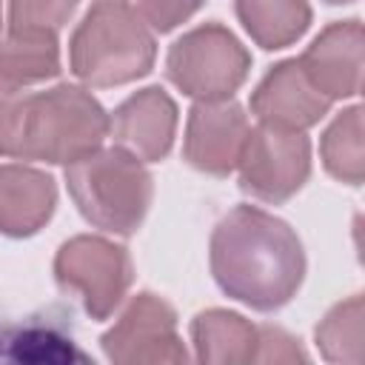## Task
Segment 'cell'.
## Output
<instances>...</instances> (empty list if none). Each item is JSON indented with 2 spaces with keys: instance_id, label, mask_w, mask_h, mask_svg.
Segmentation results:
<instances>
[{
  "instance_id": "cell-1",
  "label": "cell",
  "mask_w": 365,
  "mask_h": 365,
  "mask_svg": "<svg viewBox=\"0 0 365 365\" xmlns=\"http://www.w3.org/2000/svg\"><path fill=\"white\" fill-rule=\"evenodd\" d=\"M211 271L228 297L257 311H274L297 294L305 257L299 237L282 220L240 205L214 228Z\"/></svg>"
},
{
  "instance_id": "cell-2",
  "label": "cell",
  "mask_w": 365,
  "mask_h": 365,
  "mask_svg": "<svg viewBox=\"0 0 365 365\" xmlns=\"http://www.w3.org/2000/svg\"><path fill=\"white\" fill-rule=\"evenodd\" d=\"M108 134L100 103L74 86L0 100V154L48 163H77Z\"/></svg>"
},
{
  "instance_id": "cell-3",
  "label": "cell",
  "mask_w": 365,
  "mask_h": 365,
  "mask_svg": "<svg viewBox=\"0 0 365 365\" xmlns=\"http://www.w3.org/2000/svg\"><path fill=\"white\" fill-rule=\"evenodd\" d=\"M154 37L128 0H97L71 37V68L91 86H117L145 74Z\"/></svg>"
},
{
  "instance_id": "cell-4",
  "label": "cell",
  "mask_w": 365,
  "mask_h": 365,
  "mask_svg": "<svg viewBox=\"0 0 365 365\" xmlns=\"http://www.w3.org/2000/svg\"><path fill=\"white\" fill-rule=\"evenodd\" d=\"M80 214L103 231L131 234L151 202V177L125 148L91 151L66 168Z\"/></svg>"
},
{
  "instance_id": "cell-5",
  "label": "cell",
  "mask_w": 365,
  "mask_h": 365,
  "mask_svg": "<svg viewBox=\"0 0 365 365\" xmlns=\"http://www.w3.org/2000/svg\"><path fill=\"white\" fill-rule=\"evenodd\" d=\"M248 54L240 40L211 23L180 37L168 51V77L191 97L228 100L248 74Z\"/></svg>"
},
{
  "instance_id": "cell-6",
  "label": "cell",
  "mask_w": 365,
  "mask_h": 365,
  "mask_svg": "<svg viewBox=\"0 0 365 365\" xmlns=\"http://www.w3.org/2000/svg\"><path fill=\"white\" fill-rule=\"evenodd\" d=\"M54 274L63 291L83 297V305L94 319H106L131 282V262L120 245L100 237H77L60 248Z\"/></svg>"
},
{
  "instance_id": "cell-7",
  "label": "cell",
  "mask_w": 365,
  "mask_h": 365,
  "mask_svg": "<svg viewBox=\"0 0 365 365\" xmlns=\"http://www.w3.org/2000/svg\"><path fill=\"white\" fill-rule=\"evenodd\" d=\"M237 165L245 191L259 200L279 202L305 182L311 168V145L299 131L259 125L248 131Z\"/></svg>"
},
{
  "instance_id": "cell-8",
  "label": "cell",
  "mask_w": 365,
  "mask_h": 365,
  "mask_svg": "<svg viewBox=\"0 0 365 365\" xmlns=\"http://www.w3.org/2000/svg\"><path fill=\"white\" fill-rule=\"evenodd\" d=\"M111 362H182L185 348L177 336L174 311L154 294H140L120 322L103 336Z\"/></svg>"
},
{
  "instance_id": "cell-9",
  "label": "cell",
  "mask_w": 365,
  "mask_h": 365,
  "mask_svg": "<svg viewBox=\"0 0 365 365\" xmlns=\"http://www.w3.org/2000/svg\"><path fill=\"white\" fill-rule=\"evenodd\" d=\"M248 123L237 103L231 100H200L191 108L185 131V157L191 165L228 174L242 154L248 140Z\"/></svg>"
},
{
  "instance_id": "cell-10",
  "label": "cell",
  "mask_w": 365,
  "mask_h": 365,
  "mask_svg": "<svg viewBox=\"0 0 365 365\" xmlns=\"http://www.w3.org/2000/svg\"><path fill=\"white\" fill-rule=\"evenodd\" d=\"M331 100L314 88V83L305 77L299 60L279 63L254 91L251 108L268 128L282 131H302L314 125L325 111Z\"/></svg>"
},
{
  "instance_id": "cell-11",
  "label": "cell",
  "mask_w": 365,
  "mask_h": 365,
  "mask_svg": "<svg viewBox=\"0 0 365 365\" xmlns=\"http://www.w3.org/2000/svg\"><path fill=\"white\" fill-rule=\"evenodd\" d=\"M305 77L328 100L351 97L359 91L362 71V26L359 20H345L328 26L311 48L299 57Z\"/></svg>"
},
{
  "instance_id": "cell-12",
  "label": "cell",
  "mask_w": 365,
  "mask_h": 365,
  "mask_svg": "<svg viewBox=\"0 0 365 365\" xmlns=\"http://www.w3.org/2000/svg\"><path fill=\"white\" fill-rule=\"evenodd\" d=\"M174 125L177 108L163 88H145L128 97L108 120V131L137 160L165 157L174 140Z\"/></svg>"
},
{
  "instance_id": "cell-13",
  "label": "cell",
  "mask_w": 365,
  "mask_h": 365,
  "mask_svg": "<svg viewBox=\"0 0 365 365\" xmlns=\"http://www.w3.org/2000/svg\"><path fill=\"white\" fill-rule=\"evenodd\" d=\"M0 359L26 362V365H63V362H88L80 345L71 336L68 317L63 311L46 308L26 317L23 322L6 328Z\"/></svg>"
},
{
  "instance_id": "cell-14",
  "label": "cell",
  "mask_w": 365,
  "mask_h": 365,
  "mask_svg": "<svg viewBox=\"0 0 365 365\" xmlns=\"http://www.w3.org/2000/svg\"><path fill=\"white\" fill-rule=\"evenodd\" d=\"M54 180L23 165H0V231L34 234L54 211Z\"/></svg>"
},
{
  "instance_id": "cell-15",
  "label": "cell",
  "mask_w": 365,
  "mask_h": 365,
  "mask_svg": "<svg viewBox=\"0 0 365 365\" xmlns=\"http://www.w3.org/2000/svg\"><path fill=\"white\" fill-rule=\"evenodd\" d=\"M60 71L57 37L54 31L11 29L9 40L0 46V91L11 94L26 83L54 77Z\"/></svg>"
},
{
  "instance_id": "cell-16",
  "label": "cell",
  "mask_w": 365,
  "mask_h": 365,
  "mask_svg": "<svg viewBox=\"0 0 365 365\" xmlns=\"http://www.w3.org/2000/svg\"><path fill=\"white\" fill-rule=\"evenodd\" d=\"M194 345L202 362H257L259 328L228 311H208L194 319Z\"/></svg>"
},
{
  "instance_id": "cell-17",
  "label": "cell",
  "mask_w": 365,
  "mask_h": 365,
  "mask_svg": "<svg viewBox=\"0 0 365 365\" xmlns=\"http://www.w3.org/2000/svg\"><path fill=\"white\" fill-rule=\"evenodd\" d=\"M237 14L262 48L288 46L311 20L305 0H237Z\"/></svg>"
},
{
  "instance_id": "cell-18",
  "label": "cell",
  "mask_w": 365,
  "mask_h": 365,
  "mask_svg": "<svg viewBox=\"0 0 365 365\" xmlns=\"http://www.w3.org/2000/svg\"><path fill=\"white\" fill-rule=\"evenodd\" d=\"M359 106L348 108L328 131L322 140V157H325V168L351 182L359 185L362 182V125H359Z\"/></svg>"
},
{
  "instance_id": "cell-19",
  "label": "cell",
  "mask_w": 365,
  "mask_h": 365,
  "mask_svg": "<svg viewBox=\"0 0 365 365\" xmlns=\"http://www.w3.org/2000/svg\"><path fill=\"white\" fill-rule=\"evenodd\" d=\"M317 342L322 354L334 362H359L362 359V299L354 297L336 305L325 322L317 328Z\"/></svg>"
},
{
  "instance_id": "cell-20",
  "label": "cell",
  "mask_w": 365,
  "mask_h": 365,
  "mask_svg": "<svg viewBox=\"0 0 365 365\" xmlns=\"http://www.w3.org/2000/svg\"><path fill=\"white\" fill-rule=\"evenodd\" d=\"M77 0H11V29H34V31H57Z\"/></svg>"
},
{
  "instance_id": "cell-21",
  "label": "cell",
  "mask_w": 365,
  "mask_h": 365,
  "mask_svg": "<svg viewBox=\"0 0 365 365\" xmlns=\"http://www.w3.org/2000/svg\"><path fill=\"white\" fill-rule=\"evenodd\" d=\"M200 3L202 0H137L143 17L160 31H168L185 17H191L200 9Z\"/></svg>"
},
{
  "instance_id": "cell-22",
  "label": "cell",
  "mask_w": 365,
  "mask_h": 365,
  "mask_svg": "<svg viewBox=\"0 0 365 365\" xmlns=\"http://www.w3.org/2000/svg\"><path fill=\"white\" fill-rule=\"evenodd\" d=\"M294 362V359H305V354L299 351L297 339H291L285 331L279 328H259V351H257V362Z\"/></svg>"
},
{
  "instance_id": "cell-23",
  "label": "cell",
  "mask_w": 365,
  "mask_h": 365,
  "mask_svg": "<svg viewBox=\"0 0 365 365\" xmlns=\"http://www.w3.org/2000/svg\"><path fill=\"white\" fill-rule=\"evenodd\" d=\"M3 336H6V325L0 322V348H3Z\"/></svg>"
},
{
  "instance_id": "cell-24",
  "label": "cell",
  "mask_w": 365,
  "mask_h": 365,
  "mask_svg": "<svg viewBox=\"0 0 365 365\" xmlns=\"http://www.w3.org/2000/svg\"><path fill=\"white\" fill-rule=\"evenodd\" d=\"M331 3H348V0H331Z\"/></svg>"
}]
</instances>
